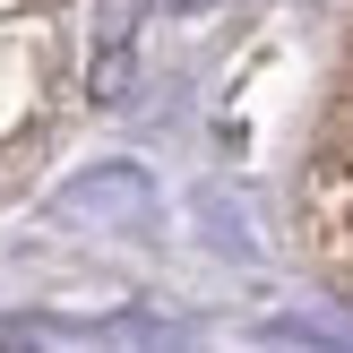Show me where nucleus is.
I'll return each mask as SVG.
<instances>
[{"label":"nucleus","mask_w":353,"mask_h":353,"mask_svg":"<svg viewBox=\"0 0 353 353\" xmlns=\"http://www.w3.org/2000/svg\"><path fill=\"white\" fill-rule=\"evenodd\" d=\"M310 241H319V259L353 285V112L336 121V138L319 147V164H310Z\"/></svg>","instance_id":"nucleus-1"}]
</instances>
